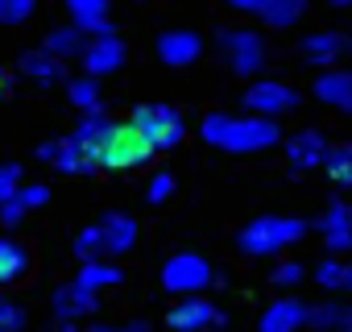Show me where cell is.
Segmentation results:
<instances>
[{
    "label": "cell",
    "mask_w": 352,
    "mask_h": 332,
    "mask_svg": "<svg viewBox=\"0 0 352 332\" xmlns=\"http://www.w3.org/2000/svg\"><path fill=\"white\" fill-rule=\"evenodd\" d=\"M17 187H21V166L17 162H5V166H0V204L13 200Z\"/></svg>",
    "instance_id": "cell-33"
},
{
    "label": "cell",
    "mask_w": 352,
    "mask_h": 332,
    "mask_svg": "<svg viewBox=\"0 0 352 332\" xmlns=\"http://www.w3.org/2000/svg\"><path fill=\"white\" fill-rule=\"evenodd\" d=\"M17 200L34 212V208H46L50 204V187L46 183H30V187H17Z\"/></svg>",
    "instance_id": "cell-35"
},
{
    "label": "cell",
    "mask_w": 352,
    "mask_h": 332,
    "mask_svg": "<svg viewBox=\"0 0 352 332\" xmlns=\"http://www.w3.org/2000/svg\"><path fill=\"white\" fill-rule=\"evenodd\" d=\"M204 141L216 145V149H228V154H257V149H270L282 141V129L278 121H265V116H232V112H208L204 125H199Z\"/></svg>",
    "instance_id": "cell-1"
},
{
    "label": "cell",
    "mask_w": 352,
    "mask_h": 332,
    "mask_svg": "<svg viewBox=\"0 0 352 332\" xmlns=\"http://www.w3.org/2000/svg\"><path fill=\"white\" fill-rule=\"evenodd\" d=\"M153 50H157V59H162L166 67H191V63L204 54V38H199L195 30H166Z\"/></svg>",
    "instance_id": "cell-13"
},
{
    "label": "cell",
    "mask_w": 352,
    "mask_h": 332,
    "mask_svg": "<svg viewBox=\"0 0 352 332\" xmlns=\"http://www.w3.org/2000/svg\"><path fill=\"white\" fill-rule=\"evenodd\" d=\"M50 154H54V141H42V145H38V158L50 162Z\"/></svg>",
    "instance_id": "cell-38"
},
{
    "label": "cell",
    "mask_w": 352,
    "mask_h": 332,
    "mask_svg": "<svg viewBox=\"0 0 352 332\" xmlns=\"http://www.w3.org/2000/svg\"><path fill=\"white\" fill-rule=\"evenodd\" d=\"M129 125H137V133L149 141L153 154H166V149H174V145L187 137L183 112L170 108V104H141V108H133Z\"/></svg>",
    "instance_id": "cell-4"
},
{
    "label": "cell",
    "mask_w": 352,
    "mask_h": 332,
    "mask_svg": "<svg viewBox=\"0 0 352 332\" xmlns=\"http://www.w3.org/2000/svg\"><path fill=\"white\" fill-rule=\"evenodd\" d=\"M274 287H298L302 278H307V270H302V262H282V266H274Z\"/></svg>",
    "instance_id": "cell-34"
},
{
    "label": "cell",
    "mask_w": 352,
    "mask_h": 332,
    "mask_svg": "<svg viewBox=\"0 0 352 332\" xmlns=\"http://www.w3.org/2000/svg\"><path fill=\"white\" fill-rule=\"evenodd\" d=\"M323 158H327V137H323L319 129H302V133H294V137L286 141V162L294 166L298 175L323 166Z\"/></svg>",
    "instance_id": "cell-16"
},
{
    "label": "cell",
    "mask_w": 352,
    "mask_h": 332,
    "mask_svg": "<svg viewBox=\"0 0 352 332\" xmlns=\"http://www.w3.org/2000/svg\"><path fill=\"white\" fill-rule=\"evenodd\" d=\"M166 324H170L174 332H208L212 324H228V315H224L212 299L191 295V299H174V307L166 311Z\"/></svg>",
    "instance_id": "cell-8"
},
{
    "label": "cell",
    "mask_w": 352,
    "mask_h": 332,
    "mask_svg": "<svg viewBox=\"0 0 352 332\" xmlns=\"http://www.w3.org/2000/svg\"><path fill=\"white\" fill-rule=\"evenodd\" d=\"M216 50L224 54V63L232 67V75H241V79H253V75H261L265 71V38L257 34V30H249V25H228V30H220L216 34Z\"/></svg>",
    "instance_id": "cell-3"
},
{
    "label": "cell",
    "mask_w": 352,
    "mask_h": 332,
    "mask_svg": "<svg viewBox=\"0 0 352 332\" xmlns=\"http://www.w3.org/2000/svg\"><path fill=\"white\" fill-rule=\"evenodd\" d=\"M307 328H315V332H352V303L327 299V303L311 307V320H307Z\"/></svg>",
    "instance_id": "cell-24"
},
{
    "label": "cell",
    "mask_w": 352,
    "mask_h": 332,
    "mask_svg": "<svg viewBox=\"0 0 352 332\" xmlns=\"http://www.w3.org/2000/svg\"><path fill=\"white\" fill-rule=\"evenodd\" d=\"M245 108L249 116H265L274 121L278 112H294L298 108V92L282 79H253L249 92H245Z\"/></svg>",
    "instance_id": "cell-7"
},
{
    "label": "cell",
    "mask_w": 352,
    "mask_h": 332,
    "mask_svg": "<svg viewBox=\"0 0 352 332\" xmlns=\"http://www.w3.org/2000/svg\"><path fill=\"white\" fill-rule=\"evenodd\" d=\"M5 92H9V71L0 67V96H5Z\"/></svg>",
    "instance_id": "cell-39"
},
{
    "label": "cell",
    "mask_w": 352,
    "mask_h": 332,
    "mask_svg": "<svg viewBox=\"0 0 352 332\" xmlns=\"http://www.w3.org/2000/svg\"><path fill=\"white\" fill-rule=\"evenodd\" d=\"M50 162H54V171H63V175H96V171H100V158H96V154H87L75 137L54 141Z\"/></svg>",
    "instance_id": "cell-22"
},
{
    "label": "cell",
    "mask_w": 352,
    "mask_h": 332,
    "mask_svg": "<svg viewBox=\"0 0 352 332\" xmlns=\"http://www.w3.org/2000/svg\"><path fill=\"white\" fill-rule=\"evenodd\" d=\"M228 5L265 21V25H274V30H290L307 17V0H228Z\"/></svg>",
    "instance_id": "cell-9"
},
{
    "label": "cell",
    "mask_w": 352,
    "mask_h": 332,
    "mask_svg": "<svg viewBox=\"0 0 352 332\" xmlns=\"http://www.w3.org/2000/svg\"><path fill=\"white\" fill-rule=\"evenodd\" d=\"M315 96L323 104H331V108H340V112L352 116V71H344V67L319 71L315 75Z\"/></svg>",
    "instance_id": "cell-18"
},
{
    "label": "cell",
    "mask_w": 352,
    "mask_h": 332,
    "mask_svg": "<svg viewBox=\"0 0 352 332\" xmlns=\"http://www.w3.org/2000/svg\"><path fill=\"white\" fill-rule=\"evenodd\" d=\"M348 50H352V42H348V34H340V30L307 34V38H302V46H298V54H302L311 67H327V71H331Z\"/></svg>",
    "instance_id": "cell-12"
},
{
    "label": "cell",
    "mask_w": 352,
    "mask_h": 332,
    "mask_svg": "<svg viewBox=\"0 0 352 332\" xmlns=\"http://www.w3.org/2000/svg\"><path fill=\"white\" fill-rule=\"evenodd\" d=\"M307 237V220L298 216H257L236 233V249L245 258H270L282 253L286 245H298Z\"/></svg>",
    "instance_id": "cell-2"
},
{
    "label": "cell",
    "mask_w": 352,
    "mask_h": 332,
    "mask_svg": "<svg viewBox=\"0 0 352 332\" xmlns=\"http://www.w3.org/2000/svg\"><path fill=\"white\" fill-rule=\"evenodd\" d=\"M145 196H149V204H166L170 196H174V175H153V183L145 187Z\"/></svg>",
    "instance_id": "cell-36"
},
{
    "label": "cell",
    "mask_w": 352,
    "mask_h": 332,
    "mask_svg": "<svg viewBox=\"0 0 352 332\" xmlns=\"http://www.w3.org/2000/svg\"><path fill=\"white\" fill-rule=\"evenodd\" d=\"M327 5H336V9H348V5H352V0H327Z\"/></svg>",
    "instance_id": "cell-40"
},
{
    "label": "cell",
    "mask_w": 352,
    "mask_h": 332,
    "mask_svg": "<svg viewBox=\"0 0 352 332\" xmlns=\"http://www.w3.org/2000/svg\"><path fill=\"white\" fill-rule=\"evenodd\" d=\"M67 96H71V104L83 108V112H96V108H100V83H96L91 75L67 79Z\"/></svg>",
    "instance_id": "cell-28"
},
{
    "label": "cell",
    "mask_w": 352,
    "mask_h": 332,
    "mask_svg": "<svg viewBox=\"0 0 352 332\" xmlns=\"http://www.w3.org/2000/svg\"><path fill=\"white\" fill-rule=\"evenodd\" d=\"M17 67H21L25 79H34V83H42V87H54V83H67V79H71V75H67V63L54 59V54H46V50H25V54L17 59Z\"/></svg>",
    "instance_id": "cell-17"
},
{
    "label": "cell",
    "mask_w": 352,
    "mask_h": 332,
    "mask_svg": "<svg viewBox=\"0 0 352 332\" xmlns=\"http://www.w3.org/2000/svg\"><path fill=\"white\" fill-rule=\"evenodd\" d=\"M100 253H104V229H100V225L79 229V237H75V258H79V262H100Z\"/></svg>",
    "instance_id": "cell-30"
},
{
    "label": "cell",
    "mask_w": 352,
    "mask_h": 332,
    "mask_svg": "<svg viewBox=\"0 0 352 332\" xmlns=\"http://www.w3.org/2000/svg\"><path fill=\"white\" fill-rule=\"evenodd\" d=\"M348 274H352V266L340 262V258H323V262L315 266V282H319L323 291H344V287H348Z\"/></svg>",
    "instance_id": "cell-29"
},
{
    "label": "cell",
    "mask_w": 352,
    "mask_h": 332,
    "mask_svg": "<svg viewBox=\"0 0 352 332\" xmlns=\"http://www.w3.org/2000/svg\"><path fill=\"white\" fill-rule=\"evenodd\" d=\"M25 216H30V208H25V204H21L17 196L0 204V225H5V229H17V225H21Z\"/></svg>",
    "instance_id": "cell-37"
},
{
    "label": "cell",
    "mask_w": 352,
    "mask_h": 332,
    "mask_svg": "<svg viewBox=\"0 0 352 332\" xmlns=\"http://www.w3.org/2000/svg\"><path fill=\"white\" fill-rule=\"evenodd\" d=\"M67 13H71V25L100 38V34H116L112 21H108V0H63Z\"/></svg>",
    "instance_id": "cell-19"
},
{
    "label": "cell",
    "mask_w": 352,
    "mask_h": 332,
    "mask_svg": "<svg viewBox=\"0 0 352 332\" xmlns=\"http://www.w3.org/2000/svg\"><path fill=\"white\" fill-rule=\"evenodd\" d=\"M100 229H104V253H112V258L129 253V249L137 245V233H141V225H137L129 212H108V216L100 220Z\"/></svg>",
    "instance_id": "cell-21"
},
{
    "label": "cell",
    "mask_w": 352,
    "mask_h": 332,
    "mask_svg": "<svg viewBox=\"0 0 352 332\" xmlns=\"http://www.w3.org/2000/svg\"><path fill=\"white\" fill-rule=\"evenodd\" d=\"M21 328H25V307H17L0 291V332H21Z\"/></svg>",
    "instance_id": "cell-32"
},
{
    "label": "cell",
    "mask_w": 352,
    "mask_h": 332,
    "mask_svg": "<svg viewBox=\"0 0 352 332\" xmlns=\"http://www.w3.org/2000/svg\"><path fill=\"white\" fill-rule=\"evenodd\" d=\"M319 233H323V245L331 249V258L348 253L352 249V204L348 200H331L327 212L319 216Z\"/></svg>",
    "instance_id": "cell-11"
},
{
    "label": "cell",
    "mask_w": 352,
    "mask_h": 332,
    "mask_svg": "<svg viewBox=\"0 0 352 332\" xmlns=\"http://www.w3.org/2000/svg\"><path fill=\"white\" fill-rule=\"evenodd\" d=\"M124 59H129V50H124V42L116 38V34H100V38H87V50H83V75H91V79H100V75H112V71H120L124 67Z\"/></svg>",
    "instance_id": "cell-10"
},
{
    "label": "cell",
    "mask_w": 352,
    "mask_h": 332,
    "mask_svg": "<svg viewBox=\"0 0 352 332\" xmlns=\"http://www.w3.org/2000/svg\"><path fill=\"white\" fill-rule=\"evenodd\" d=\"M162 287L170 295H179V299H191L208 287H216V270L204 253H174L166 266H162Z\"/></svg>",
    "instance_id": "cell-5"
},
{
    "label": "cell",
    "mask_w": 352,
    "mask_h": 332,
    "mask_svg": "<svg viewBox=\"0 0 352 332\" xmlns=\"http://www.w3.org/2000/svg\"><path fill=\"white\" fill-rule=\"evenodd\" d=\"M75 282L100 295L104 287H120V282H124V270H120V266H108V262H83Z\"/></svg>",
    "instance_id": "cell-27"
},
{
    "label": "cell",
    "mask_w": 352,
    "mask_h": 332,
    "mask_svg": "<svg viewBox=\"0 0 352 332\" xmlns=\"http://www.w3.org/2000/svg\"><path fill=\"white\" fill-rule=\"evenodd\" d=\"M38 13V0H0V25H25Z\"/></svg>",
    "instance_id": "cell-31"
},
{
    "label": "cell",
    "mask_w": 352,
    "mask_h": 332,
    "mask_svg": "<svg viewBox=\"0 0 352 332\" xmlns=\"http://www.w3.org/2000/svg\"><path fill=\"white\" fill-rule=\"evenodd\" d=\"M112 129H116V121H112L104 108H96V112H83V116H79V125H75V133H71V137H75L87 154H96V158H100V154H104V145H108V137H112Z\"/></svg>",
    "instance_id": "cell-20"
},
{
    "label": "cell",
    "mask_w": 352,
    "mask_h": 332,
    "mask_svg": "<svg viewBox=\"0 0 352 332\" xmlns=\"http://www.w3.org/2000/svg\"><path fill=\"white\" fill-rule=\"evenodd\" d=\"M42 50L54 54V59H63V63H67V59H83V50H87V34L75 30V25H58V30L46 34Z\"/></svg>",
    "instance_id": "cell-25"
},
{
    "label": "cell",
    "mask_w": 352,
    "mask_h": 332,
    "mask_svg": "<svg viewBox=\"0 0 352 332\" xmlns=\"http://www.w3.org/2000/svg\"><path fill=\"white\" fill-rule=\"evenodd\" d=\"M307 320H311V307L302 303V299H274L270 307H265V315H261V332H302L307 328Z\"/></svg>",
    "instance_id": "cell-15"
},
{
    "label": "cell",
    "mask_w": 352,
    "mask_h": 332,
    "mask_svg": "<svg viewBox=\"0 0 352 332\" xmlns=\"http://www.w3.org/2000/svg\"><path fill=\"white\" fill-rule=\"evenodd\" d=\"M30 266H34L30 245H21L17 237H0V291L13 287V282H21L30 274Z\"/></svg>",
    "instance_id": "cell-23"
},
{
    "label": "cell",
    "mask_w": 352,
    "mask_h": 332,
    "mask_svg": "<svg viewBox=\"0 0 352 332\" xmlns=\"http://www.w3.org/2000/svg\"><path fill=\"white\" fill-rule=\"evenodd\" d=\"M344 291H348V295H352V274H348V287H344Z\"/></svg>",
    "instance_id": "cell-41"
},
{
    "label": "cell",
    "mask_w": 352,
    "mask_h": 332,
    "mask_svg": "<svg viewBox=\"0 0 352 332\" xmlns=\"http://www.w3.org/2000/svg\"><path fill=\"white\" fill-rule=\"evenodd\" d=\"M153 158V149H149V141L137 133V125H116L112 129V137H108V145H104V154H100V166H108V171H137V166H145Z\"/></svg>",
    "instance_id": "cell-6"
},
{
    "label": "cell",
    "mask_w": 352,
    "mask_h": 332,
    "mask_svg": "<svg viewBox=\"0 0 352 332\" xmlns=\"http://www.w3.org/2000/svg\"><path fill=\"white\" fill-rule=\"evenodd\" d=\"M96 307H100L96 291H87V287H79V282H67V287L54 291V320H58V324H79V320H87Z\"/></svg>",
    "instance_id": "cell-14"
},
{
    "label": "cell",
    "mask_w": 352,
    "mask_h": 332,
    "mask_svg": "<svg viewBox=\"0 0 352 332\" xmlns=\"http://www.w3.org/2000/svg\"><path fill=\"white\" fill-rule=\"evenodd\" d=\"M323 171L336 187H352V141H336L327 145V158H323Z\"/></svg>",
    "instance_id": "cell-26"
}]
</instances>
